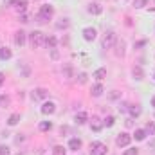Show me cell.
I'll return each instance as SVG.
<instances>
[{
	"label": "cell",
	"mask_w": 155,
	"mask_h": 155,
	"mask_svg": "<svg viewBox=\"0 0 155 155\" xmlns=\"http://www.w3.org/2000/svg\"><path fill=\"white\" fill-rule=\"evenodd\" d=\"M31 96H33L35 101H45V99L49 97V90H47V88H35Z\"/></svg>",
	"instance_id": "cell-6"
},
{
	"label": "cell",
	"mask_w": 155,
	"mask_h": 155,
	"mask_svg": "<svg viewBox=\"0 0 155 155\" xmlns=\"http://www.w3.org/2000/svg\"><path fill=\"white\" fill-rule=\"evenodd\" d=\"M7 153H9V148L4 146V144H0V155H7Z\"/></svg>",
	"instance_id": "cell-32"
},
{
	"label": "cell",
	"mask_w": 155,
	"mask_h": 155,
	"mask_svg": "<svg viewBox=\"0 0 155 155\" xmlns=\"http://www.w3.org/2000/svg\"><path fill=\"white\" fill-rule=\"evenodd\" d=\"M132 74H134L135 79H143V78H144V72H143V69H141V67H134Z\"/></svg>",
	"instance_id": "cell-21"
},
{
	"label": "cell",
	"mask_w": 155,
	"mask_h": 155,
	"mask_svg": "<svg viewBox=\"0 0 155 155\" xmlns=\"http://www.w3.org/2000/svg\"><path fill=\"white\" fill-rule=\"evenodd\" d=\"M114 123H116V117H114V116H108L105 121H103V126H108V128H110V126H114Z\"/></svg>",
	"instance_id": "cell-24"
},
{
	"label": "cell",
	"mask_w": 155,
	"mask_h": 155,
	"mask_svg": "<svg viewBox=\"0 0 155 155\" xmlns=\"http://www.w3.org/2000/svg\"><path fill=\"white\" fill-rule=\"evenodd\" d=\"M117 97H119V92L117 90H112L110 92V99H117Z\"/></svg>",
	"instance_id": "cell-34"
},
{
	"label": "cell",
	"mask_w": 155,
	"mask_h": 155,
	"mask_svg": "<svg viewBox=\"0 0 155 155\" xmlns=\"http://www.w3.org/2000/svg\"><path fill=\"white\" fill-rule=\"evenodd\" d=\"M92 78H96L97 81H101V79H105L107 78V69H97L94 74H92Z\"/></svg>",
	"instance_id": "cell-20"
},
{
	"label": "cell",
	"mask_w": 155,
	"mask_h": 155,
	"mask_svg": "<svg viewBox=\"0 0 155 155\" xmlns=\"http://www.w3.org/2000/svg\"><path fill=\"white\" fill-rule=\"evenodd\" d=\"M146 130H143V128H139V130H135V134H134V137H135V141H144L146 139Z\"/></svg>",
	"instance_id": "cell-16"
},
{
	"label": "cell",
	"mask_w": 155,
	"mask_h": 155,
	"mask_svg": "<svg viewBox=\"0 0 155 155\" xmlns=\"http://www.w3.org/2000/svg\"><path fill=\"white\" fill-rule=\"evenodd\" d=\"M11 56H13L11 49H7V47H2V49H0V60H9Z\"/></svg>",
	"instance_id": "cell-18"
},
{
	"label": "cell",
	"mask_w": 155,
	"mask_h": 155,
	"mask_svg": "<svg viewBox=\"0 0 155 155\" xmlns=\"http://www.w3.org/2000/svg\"><path fill=\"white\" fill-rule=\"evenodd\" d=\"M90 155H107V146L103 143H92L90 144Z\"/></svg>",
	"instance_id": "cell-5"
},
{
	"label": "cell",
	"mask_w": 155,
	"mask_h": 155,
	"mask_svg": "<svg viewBox=\"0 0 155 155\" xmlns=\"http://www.w3.org/2000/svg\"><path fill=\"white\" fill-rule=\"evenodd\" d=\"M87 81V74H79V83H85Z\"/></svg>",
	"instance_id": "cell-36"
},
{
	"label": "cell",
	"mask_w": 155,
	"mask_h": 155,
	"mask_svg": "<svg viewBox=\"0 0 155 155\" xmlns=\"http://www.w3.org/2000/svg\"><path fill=\"white\" fill-rule=\"evenodd\" d=\"M54 112H56V105H54L52 101H47V103H43V107H41V114L49 116V114H54Z\"/></svg>",
	"instance_id": "cell-8"
},
{
	"label": "cell",
	"mask_w": 155,
	"mask_h": 155,
	"mask_svg": "<svg viewBox=\"0 0 155 155\" xmlns=\"http://www.w3.org/2000/svg\"><path fill=\"white\" fill-rule=\"evenodd\" d=\"M128 108H130L128 103H121V105H119V112H128Z\"/></svg>",
	"instance_id": "cell-31"
},
{
	"label": "cell",
	"mask_w": 155,
	"mask_h": 155,
	"mask_svg": "<svg viewBox=\"0 0 155 155\" xmlns=\"http://www.w3.org/2000/svg\"><path fill=\"white\" fill-rule=\"evenodd\" d=\"M88 13H90V15H101V13H103V5L97 4V2H92V4L88 5Z\"/></svg>",
	"instance_id": "cell-9"
},
{
	"label": "cell",
	"mask_w": 155,
	"mask_h": 155,
	"mask_svg": "<svg viewBox=\"0 0 155 155\" xmlns=\"http://www.w3.org/2000/svg\"><path fill=\"white\" fill-rule=\"evenodd\" d=\"M65 148L63 146H54V150H52V155H65Z\"/></svg>",
	"instance_id": "cell-25"
},
{
	"label": "cell",
	"mask_w": 155,
	"mask_h": 155,
	"mask_svg": "<svg viewBox=\"0 0 155 155\" xmlns=\"http://www.w3.org/2000/svg\"><path fill=\"white\" fill-rule=\"evenodd\" d=\"M56 27H58V29H61V27H69V22H67V20H65V22H58Z\"/></svg>",
	"instance_id": "cell-33"
},
{
	"label": "cell",
	"mask_w": 155,
	"mask_h": 155,
	"mask_svg": "<svg viewBox=\"0 0 155 155\" xmlns=\"http://www.w3.org/2000/svg\"><path fill=\"white\" fill-rule=\"evenodd\" d=\"M152 107H155V96L152 97Z\"/></svg>",
	"instance_id": "cell-39"
},
{
	"label": "cell",
	"mask_w": 155,
	"mask_h": 155,
	"mask_svg": "<svg viewBox=\"0 0 155 155\" xmlns=\"http://www.w3.org/2000/svg\"><path fill=\"white\" fill-rule=\"evenodd\" d=\"M132 143V135L130 134H126V132H123V134H119L116 139V144L119 148H124V146H128Z\"/></svg>",
	"instance_id": "cell-4"
},
{
	"label": "cell",
	"mask_w": 155,
	"mask_h": 155,
	"mask_svg": "<svg viewBox=\"0 0 155 155\" xmlns=\"http://www.w3.org/2000/svg\"><path fill=\"white\" fill-rule=\"evenodd\" d=\"M20 22H24V24H25V22H29V20H27V15H24V13H22V15H20Z\"/></svg>",
	"instance_id": "cell-35"
},
{
	"label": "cell",
	"mask_w": 155,
	"mask_h": 155,
	"mask_svg": "<svg viewBox=\"0 0 155 155\" xmlns=\"http://www.w3.org/2000/svg\"><path fill=\"white\" fill-rule=\"evenodd\" d=\"M74 121H76L78 124H85V123L88 121V116H87V112H78L76 116H74Z\"/></svg>",
	"instance_id": "cell-13"
},
{
	"label": "cell",
	"mask_w": 155,
	"mask_h": 155,
	"mask_svg": "<svg viewBox=\"0 0 155 155\" xmlns=\"http://www.w3.org/2000/svg\"><path fill=\"white\" fill-rule=\"evenodd\" d=\"M128 112H130V116L132 117H139L141 116V107H139V105H130Z\"/></svg>",
	"instance_id": "cell-15"
},
{
	"label": "cell",
	"mask_w": 155,
	"mask_h": 155,
	"mask_svg": "<svg viewBox=\"0 0 155 155\" xmlns=\"http://www.w3.org/2000/svg\"><path fill=\"white\" fill-rule=\"evenodd\" d=\"M146 4H148V0H134V7H137V9L144 7Z\"/></svg>",
	"instance_id": "cell-26"
},
{
	"label": "cell",
	"mask_w": 155,
	"mask_h": 155,
	"mask_svg": "<svg viewBox=\"0 0 155 155\" xmlns=\"http://www.w3.org/2000/svg\"><path fill=\"white\" fill-rule=\"evenodd\" d=\"M116 41H117L116 33H114V31H108V33L103 36V40H101V47H103V49H110Z\"/></svg>",
	"instance_id": "cell-3"
},
{
	"label": "cell",
	"mask_w": 155,
	"mask_h": 155,
	"mask_svg": "<svg viewBox=\"0 0 155 155\" xmlns=\"http://www.w3.org/2000/svg\"><path fill=\"white\" fill-rule=\"evenodd\" d=\"M56 43H58V40L54 38V36H47V38H45V47L51 49V51L56 47Z\"/></svg>",
	"instance_id": "cell-17"
},
{
	"label": "cell",
	"mask_w": 155,
	"mask_h": 155,
	"mask_svg": "<svg viewBox=\"0 0 155 155\" xmlns=\"http://www.w3.org/2000/svg\"><path fill=\"white\" fill-rule=\"evenodd\" d=\"M146 134H152V135L155 134V123H148L146 124Z\"/></svg>",
	"instance_id": "cell-28"
},
{
	"label": "cell",
	"mask_w": 155,
	"mask_h": 155,
	"mask_svg": "<svg viewBox=\"0 0 155 155\" xmlns=\"http://www.w3.org/2000/svg\"><path fill=\"white\" fill-rule=\"evenodd\" d=\"M4 79H5V76H4V74H2V72H0V87H2V85H4Z\"/></svg>",
	"instance_id": "cell-38"
},
{
	"label": "cell",
	"mask_w": 155,
	"mask_h": 155,
	"mask_svg": "<svg viewBox=\"0 0 155 155\" xmlns=\"http://www.w3.org/2000/svg\"><path fill=\"white\" fill-rule=\"evenodd\" d=\"M69 148H71V150H74V152H78V150L81 148V139H78V137L71 139V141H69Z\"/></svg>",
	"instance_id": "cell-14"
},
{
	"label": "cell",
	"mask_w": 155,
	"mask_h": 155,
	"mask_svg": "<svg viewBox=\"0 0 155 155\" xmlns=\"http://www.w3.org/2000/svg\"><path fill=\"white\" fill-rule=\"evenodd\" d=\"M18 121H20V114H13V116H9V119H7V124L9 126H15V124H18Z\"/></svg>",
	"instance_id": "cell-22"
},
{
	"label": "cell",
	"mask_w": 155,
	"mask_h": 155,
	"mask_svg": "<svg viewBox=\"0 0 155 155\" xmlns=\"http://www.w3.org/2000/svg\"><path fill=\"white\" fill-rule=\"evenodd\" d=\"M90 128H92L94 132H99V130L103 128V123L99 121V117H96V116L92 117V121H90Z\"/></svg>",
	"instance_id": "cell-12"
},
{
	"label": "cell",
	"mask_w": 155,
	"mask_h": 155,
	"mask_svg": "<svg viewBox=\"0 0 155 155\" xmlns=\"http://www.w3.org/2000/svg\"><path fill=\"white\" fill-rule=\"evenodd\" d=\"M15 7H16L18 13H24L25 7H27V0H16V2H15Z\"/></svg>",
	"instance_id": "cell-19"
},
{
	"label": "cell",
	"mask_w": 155,
	"mask_h": 155,
	"mask_svg": "<svg viewBox=\"0 0 155 155\" xmlns=\"http://www.w3.org/2000/svg\"><path fill=\"white\" fill-rule=\"evenodd\" d=\"M25 33L24 31H18V33H15V43L18 45V47H22V45H25Z\"/></svg>",
	"instance_id": "cell-10"
},
{
	"label": "cell",
	"mask_w": 155,
	"mask_h": 155,
	"mask_svg": "<svg viewBox=\"0 0 155 155\" xmlns=\"http://www.w3.org/2000/svg\"><path fill=\"white\" fill-rule=\"evenodd\" d=\"M15 2H16V0H4L5 5H15Z\"/></svg>",
	"instance_id": "cell-37"
},
{
	"label": "cell",
	"mask_w": 155,
	"mask_h": 155,
	"mask_svg": "<svg viewBox=\"0 0 155 155\" xmlns=\"http://www.w3.org/2000/svg\"><path fill=\"white\" fill-rule=\"evenodd\" d=\"M123 155H139V152H137V148H128Z\"/></svg>",
	"instance_id": "cell-30"
},
{
	"label": "cell",
	"mask_w": 155,
	"mask_h": 155,
	"mask_svg": "<svg viewBox=\"0 0 155 155\" xmlns=\"http://www.w3.org/2000/svg\"><path fill=\"white\" fill-rule=\"evenodd\" d=\"M123 47H124V43H123V41H121V43H117V51H116L117 56H124V49H123Z\"/></svg>",
	"instance_id": "cell-27"
},
{
	"label": "cell",
	"mask_w": 155,
	"mask_h": 155,
	"mask_svg": "<svg viewBox=\"0 0 155 155\" xmlns=\"http://www.w3.org/2000/svg\"><path fill=\"white\" fill-rule=\"evenodd\" d=\"M9 105V97L7 96H0V107H5Z\"/></svg>",
	"instance_id": "cell-29"
},
{
	"label": "cell",
	"mask_w": 155,
	"mask_h": 155,
	"mask_svg": "<svg viewBox=\"0 0 155 155\" xmlns=\"http://www.w3.org/2000/svg\"><path fill=\"white\" fill-rule=\"evenodd\" d=\"M45 35L41 33V31H33L31 35H29V45L33 47V49H38V47H45Z\"/></svg>",
	"instance_id": "cell-1"
},
{
	"label": "cell",
	"mask_w": 155,
	"mask_h": 155,
	"mask_svg": "<svg viewBox=\"0 0 155 155\" xmlns=\"http://www.w3.org/2000/svg\"><path fill=\"white\" fill-rule=\"evenodd\" d=\"M103 92H105V88H103V85H101V83H96V85L92 87V90H90V94H92L94 97H99V96H103Z\"/></svg>",
	"instance_id": "cell-11"
},
{
	"label": "cell",
	"mask_w": 155,
	"mask_h": 155,
	"mask_svg": "<svg viewBox=\"0 0 155 155\" xmlns=\"http://www.w3.org/2000/svg\"><path fill=\"white\" fill-rule=\"evenodd\" d=\"M96 36H97V33H96L94 27H85V29H83V38L87 40V41H94Z\"/></svg>",
	"instance_id": "cell-7"
},
{
	"label": "cell",
	"mask_w": 155,
	"mask_h": 155,
	"mask_svg": "<svg viewBox=\"0 0 155 155\" xmlns=\"http://www.w3.org/2000/svg\"><path fill=\"white\" fill-rule=\"evenodd\" d=\"M52 15H54V7L52 5H49V4H43L41 7H40V11H38V22H47V20H51L52 18Z\"/></svg>",
	"instance_id": "cell-2"
},
{
	"label": "cell",
	"mask_w": 155,
	"mask_h": 155,
	"mask_svg": "<svg viewBox=\"0 0 155 155\" xmlns=\"http://www.w3.org/2000/svg\"><path fill=\"white\" fill-rule=\"evenodd\" d=\"M51 128H52V123H51V121H41V123H40V130H41V132H49Z\"/></svg>",
	"instance_id": "cell-23"
}]
</instances>
